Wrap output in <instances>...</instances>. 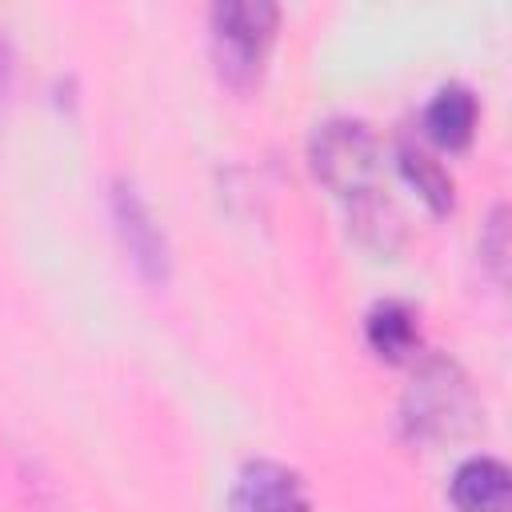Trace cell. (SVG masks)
<instances>
[{"label": "cell", "instance_id": "1", "mask_svg": "<svg viewBox=\"0 0 512 512\" xmlns=\"http://www.w3.org/2000/svg\"><path fill=\"white\" fill-rule=\"evenodd\" d=\"M308 160H312V172L340 196H368L380 172L376 136L364 120H352V116H332L316 124L308 140Z\"/></svg>", "mask_w": 512, "mask_h": 512}, {"label": "cell", "instance_id": "2", "mask_svg": "<svg viewBox=\"0 0 512 512\" xmlns=\"http://www.w3.org/2000/svg\"><path fill=\"white\" fill-rule=\"evenodd\" d=\"M468 400L472 396L460 368L452 360H428L400 400V424L412 440L452 436L468 420Z\"/></svg>", "mask_w": 512, "mask_h": 512}, {"label": "cell", "instance_id": "3", "mask_svg": "<svg viewBox=\"0 0 512 512\" xmlns=\"http://www.w3.org/2000/svg\"><path fill=\"white\" fill-rule=\"evenodd\" d=\"M212 48L228 80H248L260 68V56L276 28L272 0H220L212 4Z\"/></svg>", "mask_w": 512, "mask_h": 512}, {"label": "cell", "instance_id": "4", "mask_svg": "<svg viewBox=\"0 0 512 512\" xmlns=\"http://www.w3.org/2000/svg\"><path fill=\"white\" fill-rule=\"evenodd\" d=\"M112 220H116V232H120V240H124L128 260H132L148 280H164V272H168V244H164V232H160L156 216L148 212L144 196H140L128 180H116V184H112Z\"/></svg>", "mask_w": 512, "mask_h": 512}, {"label": "cell", "instance_id": "5", "mask_svg": "<svg viewBox=\"0 0 512 512\" xmlns=\"http://www.w3.org/2000/svg\"><path fill=\"white\" fill-rule=\"evenodd\" d=\"M228 504L232 512H308V488L288 464L252 460L240 468Z\"/></svg>", "mask_w": 512, "mask_h": 512}, {"label": "cell", "instance_id": "6", "mask_svg": "<svg viewBox=\"0 0 512 512\" xmlns=\"http://www.w3.org/2000/svg\"><path fill=\"white\" fill-rule=\"evenodd\" d=\"M448 496L460 512H504L508 496H512V480L508 468L496 456H468L452 480H448Z\"/></svg>", "mask_w": 512, "mask_h": 512}, {"label": "cell", "instance_id": "7", "mask_svg": "<svg viewBox=\"0 0 512 512\" xmlns=\"http://www.w3.org/2000/svg\"><path fill=\"white\" fill-rule=\"evenodd\" d=\"M424 128L444 148H464L476 132V96L464 84H444L424 108Z\"/></svg>", "mask_w": 512, "mask_h": 512}, {"label": "cell", "instance_id": "8", "mask_svg": "<svg viewBox=\"0 0 512 512\" xmlns=\"http://www.w3.org/2000/svg\"><path fill=\"white\" fill-rule=\"evenodd\" d=\"M364 332H368V344H372L380 356H388V360L412 356V352H416V340H420L416 316H412V308L400 304V300L376 304V308L368 312V320H364Z\"/></svg>", "mask_w": 512, "mask_h": 512}, {"label": "cell", "instance_id": "9", "mask_svg": "<svg viewBox=\"0 0 512 512\" xmlns=\"http://www.w3.org/2000/svg\"><path fill=\"white\" fill-rule=\"evenodd\" d=\"M400 168H404V176L416 184V192H420L436 212H444V208L452 204V176H448V168H444L440 160H432L424 148L404 144V148H400Z\"/></svg>", "mask_w": 512, "mask_h": 512}, {"label": "cell", "instance_id": "10", "mask_svg": "<svg viewBox=\"0 0 512 512\" xmlns=\"http://www.w3.org/2000/svg\"><path fill=\"white\" fill-rule=\"evenodd\" d=\"M8 76H12V52H8V44L0 36V92L8 88Z\"/></svg>", "mask_w": 512, "mask_h": 512}, {"label": "cell", "instance_id": "11", "mask_svg": "<svg viewBox=\"0 0 512 512\" xmlns=\"http://www.w3.org/2000/svg\"><path fill=\"white\" fill-rule=\"evenodd\" d=\"M28 512H56V500L48 496V492H32V500H28Z\"/></svg>", "mask_w": 512, "mask_h": 512}]
</instances>
